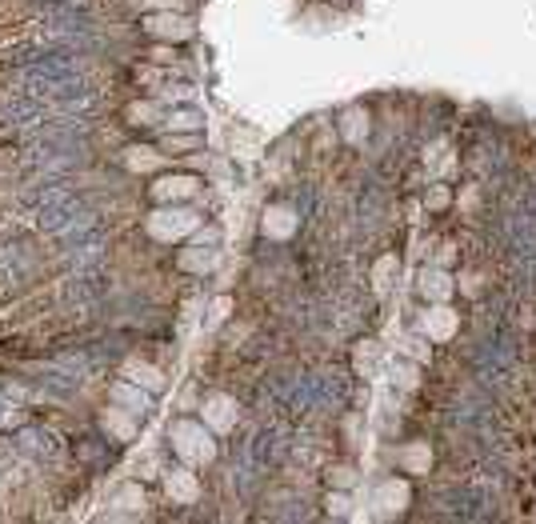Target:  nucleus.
<instances>
[{"label":"nucleus","mask_w":536,"mask_h":524,"mask_svg":"<svg viewBox=\"0 0 536 524\" xmlns=\"http://www.w3.org/2000/svg\"><path fill=\"white\" fill-rule=\"evenodd\" d=\"M144 28L161 40H188L192 37V20L188 16H149Z\"/></svg>","instance_id":"nucleus-1"},{"label":"nucleus","mask_w":536,"mask_h":524,"mask_svg":"<svg viewBox=\"0 0 536 524\" xmlns=\"http://www.w3.org/2000/svg\"><path fill=\"white\" fill-rule=\"evenodd\" d=\"M420 292L432 300H449L452 297V276L444 268H424L420 273Z\"/></svg>","instance_id":"nucleus-2"},{"label":"nucleus","mask_w":536,"mask_h":524,"mask_svg":"<svg viewBox=\"0 0 536 524\" xmlns=\"http://www.w3.org/2000/svg\"><path fill=\"white\" fill-rule=\"evenodd\" d=\"M452 328H456V312H452V308H437L428 320H424V337H428V340H449Z\"/></svg>","instance_id":"nucleus-3"},{"label":"nucleus","mask_w":536,"mask_h":524,"mask_svg":"<svg viewBox=\"0 0 536 524\" xmlns=\"http://www.w3.org/2000/svg\"><path fill=\"white\" fill-rule=\"evenodd\" d=\"M428 461H432L428 456V444H420V440H416V449L400 452V468L404 473H428Z\"/></svg>","instance_id":"nucleus-4"},{"label":"nucleus","mask_w":536,"mask_h":524,"mask_svg":"<svg viewBox=\"0 0 536 524\" xmlns=\"http://www.w3.org/2000/svg\"><path fill=\"white\" fill-rule=\"evenodd\" d=\"M168 492L180 497V500H192V497H197V485H192V476H188V473H173V476H168Z\"/></svg>","instance_id":"nucleus-5"},{"label":"nucleus","mask_w":536,"mask_h":524,"mask_svg":"<svg viewBox=\"0 0 536 524\" xmlns=\"http://www.w3.org/2000/svg\"><path fill=\"white\" fill-rule=\"evenodd\" d=\"M197 188V180L192 176H180V180H164V185H156V196H188Z\"/></svg>","instance_id":"nucleus-6"},{"label":"nucleus","mask_w":536,"mask_h":524,"mask_svg":"<svg viewBox=\"0 0 536 524\" xmlns=\"http://www.w3.org/2000/svg\"><path fill=\"white\" fill-rule=\"evenodd\" d=\"M176 428H180V432H185V437L192 440V444L200 440L197 428H188V425H176ZM180 452H185V456H192V461H197V456H204V461H208V456H212V440H204V449H188V444H180Z\"/></svg>","instance_id":"nucleus-7"},{"label":"nucleus","mask_w":536,"mask_h":524,"mask_svg":"<svg viewBox=\"0 0 536 524\" xmlns=\"http://www.w3.org/2000/svg\"><path fill=\"white\" fill-rule=\"evenodd\" d=\"M204 120H200V113H168V128H200Z\"/></svg>","instance_id":"nucleus-8"},{"label":"nucleus","mask_w":536,"mask_h":524,"mask_svg":"<svg viewBox=\"0 0 536 524\" xmlns=\"http://www.w3.org/2000/svg\"><path fill=\"white\" fill-rule=\"evenodd\" d=\"M449 188H444V185H437V188H432V192H428V196H424V204H428V208H432V213H440V208H449Z\"/></svg>","instance_id":"nucleus-9"},{"label":"nucleus","mask_w":536,"mask_h":524,"mask_svg":"<svg viewBox=\"0 0 536 524\" xmlns=\"http://www.w3.org/2000/svg\"><path fill=\"white\" fill-rule=\"evenodd\" d=\"M164 152H185V149H197V137H168L161 144Z\"/></svg>","instance_id":"nucleus-10"},{"label":"nucleus","mask_w":536,"mask_h":524,"mask_svg":"<svg viewBox=\"0 0 536 524\" xmlns=\"http://www.w3.org/2000/svg\"><path fill=\"white\" fill-rule=\"evenodd\" d=\"M328 480H332L337 488H349L356 476H352V468H337V473H328Z\"/></svg>","instance_id":"nucleus-11"},{"label":"nucleus","mask_w":536,"mask_h":524,"mask_svg":"<svg viewBox=\"0 0 536 524\" xmlns=\"http://www.w3.org/2000/svg\"><path fill=\"white\" fill-rule=\"evenodd\" d=\"M128 116H132V120H152V116H156V108H152V104H132V108H128Z\"/></svg>","instance_id":"nucleus-12"},{"label":"nucleus","mask_w":536,"mask_h":524,"mask_svg":"<svg viewBox=\"0 0 536 524\" xmlns=\"http://www.w3.org/2000/svg\"><path fill=\"white\" fill-rule=\"evenodd\" d=\"M344 137H349V140L361 137V113H349V128H344Z\"/></svg>","instance_id":"nucleus-13"}]
</instances>
